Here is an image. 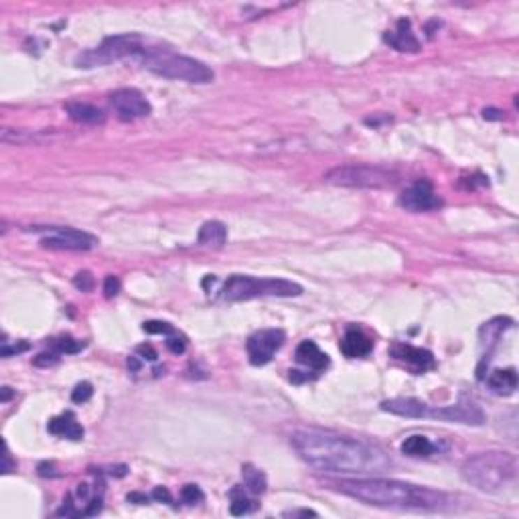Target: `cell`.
<instances>
[{"label": "cell", "instance_id": "cell-1", "mask_svg": "<svg viewBox=\"0 0 519 519\" xmlns=\"http://www.w3.org/2000/svg\"><path fill=\"white\" fill-rule=\"evenodd\" d=\"M292 448L316 471L335 475H381L392 469V458L379 446L341 437L329 430L305 428L291 438Z\"/></svg>", "mask_w": 519, "mask_h": 519}, {"label": "cell", "instance_id": "cell-2", "mask_svg": "<svg viewBox=\"0 0 519 519\" xmlns=\"http://www.w3.org/2000/svg\"><path fill=\"white\" fill-rule=\"evenodd\" d=\"M335 487L343 495L375 507L412 511H442L451 507V497L446 493L395 478H347L335 483Z\"/></svg>", "mask_w": 519, "mask_h": 519}, {"label": "cell", "instance_id": "cell-3", "mask_svg": "<svg viewBox=\"0 0 519 519\" xmlns=\"http://www.w3.org/2000/svg\"><path fill=\"white\" fill-rule=\"evenodd\" d=\"M462 478L485 493H501L518 485L519 465L513 453L489 451L469 457L462 462Z\"/></svg>", "mask_w": 519, "mask_h": 519}, {"label": "cell", "instance_id": "cell-4", "mask_svg": "<svg viewBox=\"0 0 519 519\" xmlns=\"http://www.w3.org/2000/svg\"><path fill=\"white\" fill-rule=\"evenodd\" d=\"M138 61L145 65L148 71L175 82L187 83H211L213 71L211 67L199 59H193L187 55H179L170 49H146L138 57Z\"/></svg>", "mask_w": 519, "mask_h": 519}, {"label": "cell", "instance_id": "cell-5", "mask_svg": "<svg viewBox=\"0 0 519 519\" xmlns=\"http://www.w3.org/2000/svg\"><path fill=\"white\" fill-rule=\"evenodd\" d=\"M300 294H302V286L292 282V280L254 278V276H242V274H233L221 288L224 300H229V302L251 300V298H260V296L291 298V296H300Z\"/></svg>", "mask_w": 519, "mask_h": 519}, {"label": "cell", "instance_id": "cell-6", "mask_svg": "<svg viewBox=\"0 0 519 519\" xmlns=\"http://www.w3.org/2000/svg\"><path fill=\"white\" fill-rule=\"evenodd\" d=\"M325 183L347 189H390L400 183V173L388 166L343 165L331 168Z\"/></svg>", "mask_w": 519, "mask_h": 519}, {"label": "cell", "instance_id": "cell-7", "mask_svg": "<svg viewBox=\"0 0 519 519\" xmlns=\"http://www.w3.org/2000/svg\"><path fill=\"white\" fill-rule=\"evenodd\" d=\"M146 51V43L140 35L136 33H126V35H116L108 37L94 49H87L75 57V65L82 69H92V67H102L110 63L122 61L128 57H140Z\"/></svg>", "mask_w": 519, "mask_h": 519}, {"label": "cell", "instance_id": "cell-8", "mask_svg": "<svg viewBox=\"0 0 519 519\" xmlns=\"http://www.w3.org/2000/svg\"><path fill=\"white\" fill-rule=\"evenodd\" d=\"M45 235L41 237V246L49 249H65V251H87L96 248L98 240L82 229L75 228H45Z\"/></svg>", "mask_w": 519, "mask_h": 519}, {"label": "cell", "instance_id": "cell-9", "mask_svg": "<svg viewBox=\"0 0 519 519\" xmlns=\"http://www.w3.org/2000/svg\"><path fill=\"white\" fill-rule=\"evenodd\" d=\"M110 105L122 122H134L138 118H146L152 112V105L145 98V94L132 87L110 94Z\"/></svg>", "mask_w": 519, "mask_h": 519}, {"label": "cell", "instance_id": "cell-10", "mask_svg": "<svg viewBox=\"0 0 519 519\" xmlns=\"http://www.w3.org/2000/svg\"><path fill=\"white\" fill-rule=\"evenodd\" d=\"M286 335L280 329H264L254 332L248 339V355L251 365H266L270 363L274 353L284 345Z\"/></svg>", "mask_w": 519, "mask_h": 519}, {"label": "cell", "instance_id": "cell-11", "mask_svg": "<svg viewBox=\"0 0 519 519\" xmlns=\"http://www.w3.org/2000/svg\"><path fill=\"white\" fill-rule=\"evenodd\" d=\"M400 205L406 211L422 213V211H432L442 205V199L437 195L430 181H416L410 187L400 195Z\"/></svg>", "mask_w": 519, "mask_h": 519}, {"label": "cell", "instance_id": "cell-12", "mask_svg": "<svg viewBox=\"0 0 519 519\" xmlns=\"http://www.w3.org/2000/svg\"><path fill=\"white\" fill-rule=\"evenodd\" d=\"M428 418L432 420H444V422H457V424H469V426H481L485 422V414L475 402L462 400L453 406L442 408H430Z\"/></svg>", "mask_w": 519, "mask_h": 519}, {"label": "cell", "instance_id": "cell-13", "mask_svg": "<svg viewBox=\"0 0 519 519\" xmlns=\"http://www.w3.org/2000/svg\"><path fill=\"white\" fill-rule=\"evenodd\" d=\"M392 357L397 361H404L408 365H412L416 372H426V370H432L437 365L434 361V355L426 349H420V347H412V345H404V343H397L392 347Z\"/></svg>", "mask_w": 519, "mask_h": 519}, {"label": "cell", "instance_id": "cell-14", "mask_svg": "<svg viewBox=\"0 0 519 519\" xmlns=\"http://www.w3.org/2000/svg\"><path fill=\"white\" fill-rule=\"evenodd\" d=\"M381 410L402 418H428L430 406L416 397H392L381 402Z\"/></svg>", "mask_w": 519, "mask_h": 519}, {"label": "cell", "instance_id": "cell-15", "mask_svg": "<svg viewBox=\"0 0 519 519\" xmlns=\"http://www.w3.org/2000/svg\"><path fill=\"white\" fill-rule=\"evenodd\" d=\"M383 39H386L388 45H392L395 51H400V53H418L420 51V41L416 39L412 24H410V21H406V19L397 21L395 31L386 33Z\"/></svg>", "mask_w": 519, "mask_h": 519}, {"label": "cell", "instance_id": "cell-16", "mask_svg": "<svg viewBox=\"0 0 519 519\" xmlns=\"http://www.w3.org/2000/svg\"><path fill=\"white\" fill-rule=\"evenodd\" d=\"M374 349V343L372 339L361 332L359 329H349L345 332L343 341H341V351L345 357H351V359H357V357H365V355L372 353Z\"/></svg>", "mask_w": 519, "mask_h": 519}, {"label": "cell", "instance_id": "cell-17", "mask_svg": "<svg viewBox=\"0 0 519 519\" xmlns=\"http://www.w3.org/2000/svg\"><path fill=\"white\" fill-rule=\"evenodd\" d=\"M296 361L307 365L312 372H323L329 367V355L323 353L312 341H302L296 347Z\"/></svg>", "mask_w": 519, "mask_h": 519}, {"label": "cell", "instance_id": "cell-18", "mask_svg": "<svg viewBox=\"0 0 519 519\" xmlns=\"http://www.w3.org/2000/svg\"><path fill=\"white\" fill-rule=\"evenodd\" d=\"M65 110L69 114V118L73 122H80V124H104L105 114L92 104H83V102H69L65 104Z\"/></svg>", "mask_w": 519, "mask_h": 519}, {"label": "cell", "instance_id": "cell-19", "mask_svg": "<svg viewBox=\"0 0 519 519\" xmlns=\"http://www.w3.org/2000/svg\"><path fill=\"white\" fill-rule=\"evenodd\" d=\"M226 240H228V228L221 221H205L199 229V235H197V242L201 246L213 249L224 248Z\"/></svg>", "mask_w": 519, "mask_h": 519}, {"label": "cell", "instance_id": "cell-20", "mask_svg": "<svg viewBox=\"0 0 519 519\" xmlns=\"http://www.w3.org/2000/svg\"><path fill=\"white\" fill-rule=\"evenodd\" d=\"M49 432L69 440H82L83 426L73 418V414H61L49 422Z\"/></svg>", "mask_w": 519, "mask_h": 519}, {"label": "cell", "instance_id": "cell-21", "mask_svg": "<svg viewBox=\"0 0 519 519\" xmlns=\"http://www.w3.org/2000/svg\"><path fill=\"white\" fill-rule=\"evenodd\" d=\"M487 386L499 395H511L518 390V372L513 367L495 370L487 377Z\"/></svg>", "mask_w": 519, "mask_h": 519}, {"label": "cell", "instance_id": "cell-22", "mask_svg": "<svg viewBox=\"0 0 519 519\" xmlns=\"http://www.w3.org/2000/svg\"><path fill=\"white\" fill-rule=\"evenodd\" d=\"M400 451H402V455H406V457L420 458V457H430V455L437 451V446L432 444V440H430V438L414 434V437H408L404 442H402Z\"/></svg>", "mask_w": 519, "mask_h": 519}, {"label": "cell", "instance_id": "cell-23", "mask_svg": "<svg viewBox=\"0 0 519 519\" xmlns=\"http://www.w3.org/2000/svg\"><path fill=\"white\" fill-rule=\"evenodd\" d=\"M242 478H244L246 491H249L251 495H262V493H266V487H268L266 475H264L260 469H256L254 465H244V467H242Z\"/></svg>", "mask_w": 519, "mask_h": 519}, {"label": "cell", "instance_id": "cell-24", "mask_svg": "<svg viewBox=\"0 0 519 519\" xmlns=\"http://www.w3.org/2000/svg\"><path fill=\"white\" fill-rule=\"evenodd\" d=\"M229 499H231L229 509H231L233 516H246V513H251V511L256 509V501H251V499L246 495L244 487H240V485L233 487V489L229 491Z\"/></svg>", "mask_w": 519, "mask_h": 519}, {"label": "cell", "instance_id": "cell-25", "mask_svg": "<svg viewBox=\"0 0 519 519\" xmlns=\"http://www.w3.org/2000/svg\"><path fill=\"white\" fill-rule=\"evenodd\" d=\"M511 325H513L511 319L497 316V319H493V321H489V323L483 325V329H481V339H483L485 343H495L499 337H501V332L505 331V329H509Z\"/></svg>", "mask_w": 519, "mask_h": 519}, {"label": "cell", "instance_id": "cell-26", "mask_svg": "<svg viewBox=\"0 0 519 519\" xmlns=\"http://www.w3.org/2000/svg\"><path fill=\"white\" fill-rule=\"evenodd\" d=\"M92 395H94V386H92L89 381H82V383H78V386L73 388V392H71V402H73V404H85Z\"/></svg>", "mask_w": 519, "mask_h": 519}, {"label": "cell", "instance_id": "cell-27", "mask_svg": "<svg viewBox=\"0 0 519 519\" xmlns=\"http://www.w3.org/2000/svg\"><path fill=\"white\" fill-rule=\"evenodd\" d=\"M181 499L187 503V505H195V503H201L205 495H203V491L197 487V485H193V483H189L185 485L183 489H181Z\"/></svg>", "mask_w": 519, "mask_h": 519}, {"label": "cell", "instance_id": "cell-28", "mask_svg": "<svg viewBox=\"0 0 519 519\" xmlns=\"http://www.w3.org/2000/svg\"><path fill=\"white\" fill-rule=\"evenodd\" d=\"M83 349V343L71 339V337H63L59 341H55V351L57 353H80Z\"/></svg>", "mask_w": 519, "mask_h": 519}, {"label": "cell", "instance_id": "cell-29", "mask_svg": "<svg viewBox=\"0 0 519 519\" xmlns=\"http://www.w3.org/2000/svg\"><path fill=\"white\" fill-rule=\"evenodd\" d=\"M142 331L148 332V335H173L175 329H173V325H168L165 321H146L145 325H142Z\"/></svg>", "mask_w": 519, "mask_h": 519}, {"label": "cell", "instance_id": "cell-30", "mask_svg": "<svg viewBox=\"0 0 519 519\" xmlns=\"http://www.w3.org/2000/svg\"><path fill=\"white\" fill-rule=\"evenodd\" d=\"M165 343H166V349L175 355H183L185 353V349H187V339H185L183 335H177V332L168 335Z\"/></svg>", "mask_w": 519, "mask_h": 519}, {"label": "cell", "instance_id": "cell-31", "mask_svg": "<svg viewBox=\"0 0 519 519\" xmlns=\"http://www.w3.org/2000/svg\"><path fill=\"white\" fill-rule=\"evenodd\" d=\"M73 286H75L78 291L89 292L92 288H94V276H92L87 270L78 272V274H75V278H73Z\"/></svg>", "mask_w": 519, "mask_h": 519}, {"label": "cell", "instance_id": "cell-32", "mask_svg": "<svg viewBox=\"0 0 519 519\" xmlns=\"http://www.w3.org/2000/svg\"><path fill=\"white\" fill-rule=\"evenodd\" d=\"M120 280L116 278V276H105V280H104V294H105V298H114L118 292H120Z\"/></svg>", "mask_w": 519, "mask_h": 519}, {"label": "cell", "instance_id": "cell-33", "mask_svg": "<svg viewBox=\"0 0 519 519\" xmlns=\"http://www.w3.org/2000/svg\"><path fill=\"white\" fill-rule=\"evenodd\" d=\"M57 351H51V353H41L37 355L35 359H33V363L37 365V367H51V365H55L57 361H59V357H57Z\"/></svg>", "mask_w": 519, "mask_h": 519}, {"label": "cell", "instance_id": "cell-34", "mask_svg": "<svg viewBox=\"0 0 519 519\" xmlns=\"http://www.w3.org/2000/svg\"><path fill=\"white\" fill-rule=\"evenodd\" d=\"M152 499H154V501H159V503H173V495L168 493V489H166V487H154V491H152Z\"/></svg>", "mask_w": 519, "mask_h": 519}, {"label": "cell", "instance_id": "cell-35", "mask_svg": "<svg viewBox=\"0 0 519 519\" xmlns=\"http://www.w3.org/2000/svg\"><path fill=\"white\" fill-rule=\"evenodd\" d=\"M136 353L140 355L142 359H148V361H156L159 359V353L152 349V345H138Z\"/></svg>", "mask_w": 519, "mask_h": 519}, {"label": "cell", "instance_id": "cell-36", "mask_svg": "<svg viewBox=\"0 0 519 519\" xmlns=\"http://www.w3.org/2000/svg\"><path fill=\"white\" fill-rule=\"evenodd\" d=\"M29 349V345L27 343H21V345H13V347H8L6 343L2 345V349H0V353H2V357H10V355H15V353H22V351H27Z\"/></svg>", "mask_w": 519, "mask_h": 519}, {"label": "cell", "instance_id": "cell-37", "mask_svg": "<svg viewBox=\"0 0 519 519\" xmlns=\"http://www.w3.org/2000/svg\"><path fill=\"white\" fill-rule=\"evenodd\" d=\"M288 377H291V381L292 383H305V381H309L311 377H309V374H302V372H296V370H292V372H288Z\"/></svg>", "mask_w": 519, "mask_h": 519}, {"label": "cell", "instance_id": "cell-38", "mask_svg": "<svg viewBox=\"0 0 519 519\" xmlns=\"http://www.w3.org/2000/svg\"><path fill=\"white\" fill-rule=\"evenodd\" d=\"M483 118L485 120H501L503 116H501V112L495 110V108H487V110H483Z\"/></svg>", "mask_w": 519, "mask_h": 519}, {"label": "cell", "instance_id": "cell-39", "mask_svg": "<svg viewBox=\"0 0 519 519\" xmlns=\"http://www.w3.org/2000/svg\"><path fill=\"white\" fill-rule=\"evenodd\" d=\"M53 471H55L53 465H47V462L39 465V475L41 477H57V473H53Z\"/></svg>", "mask_w": 519, "mask_h": 519}, {"label": "cell", "instance_id": "cell-40", "mask_svg": "<svg viewBox=\"0 0 519 519\" xmlns=\"http://www.w3.org/2000/svg\"><path fill=\"white\" fill-rule=\"evenodd\" d=\"M128 501H130V503H138V505H145V503H148V501H150V497H146V495H142V493H130V495H128Z\"/></svg>", "mask_w": 519, "mask_h": 519}, {"label": "cell", "instance_id": "cell-41", "mask_svg": "<svg viewBox=\"0 0 519 519\" xmlns=\"http://www.w3.org/2000/svg\"><path fill=\"white\" fill-rule=\"evenodd\" d=\"M284 516H292V518H296V516H302V518H316V513L311 511V509H298V511H288V513H284Z\"/></svg>", "mask_w": 519, "mask_h": 519}, {"label": "cell", "instance_id": "cell-42", "mask_svg": "<svg viewBox=\"0 0 519 519\" xmlns=\"http://www.w3.org/2000/svg\"><path fill=\"white\" fill-rule=\"evenodd\" d=\"M10 397H13V390H10V388H2V395H0V402H2V404H6V402H8Z\"/></svg>", "mask_w": 519, "mask_h": 519}, {"label": "cell", "instance_id": "cell-43", "mask_svg": "<svg viewBox=\"0 0 519 519\" xmlns=\"http://www.w3.org/2000/svg\"><path fill=\"white\" fill-rule=\"evenodd\" d=\"M128 367H130L132 372H138V370H140V363L136 361V357H130V359H128Z\"/></svg>", "mask_w": 519, "mask_h": 519}, {"label": "cell", "instance_id": "cell-44", "mask_svg": "<svg viewBox=\"0 0 519 519\" xmlns=\"http://www.w3.org/2000/svg\"><path fill=\"white\" fill-rule=\"evenodd\" d=\"M110 473H112V475H116V477H124L126 467H116V469H112Z\"/></svg>", "mask_w": 519, "mask_h": 519}]
</instances>
